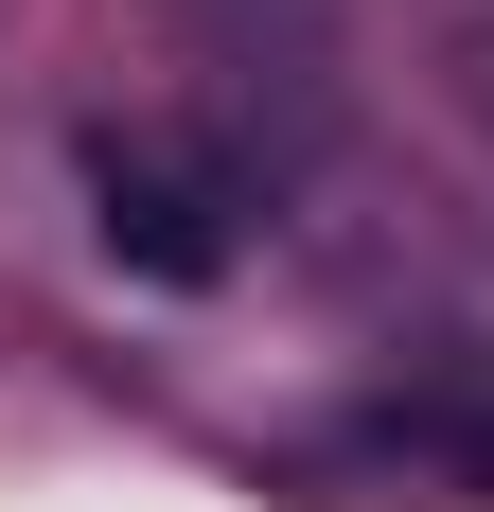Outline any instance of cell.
Masks as SVG:
<instances>
[{
	"label": "cell",
	"instance_id": "6da1fadb",
	"mask_svg": "<svg viewBox=\"0 0 494 512\" xmlns=\"http://www.w3.org/2000/svg\"><path fill=\"white\" fill-rule=\"evenodd\" d=\"M89 212H106V248L142 265V283H212V265H230L212 177H195V159H159V142H89Z\"/></svg>",
	"mask_w": 494,
	"mask_h": 512
},
{
	"label": "cell",
	"instance_id": "7a4b0ae2",
	"mask_svg": "<svg viewBox=\"0 0 494 512\" xmlns=\"http://www.w3.org/2000/svg\"><path fill=\"white\" fill-rule=\"evenodd\" d=\"M477 106H494V36H477Z\"/></svg>",
	"mask_w": 494,
	"mask_h": 512
}]
</instances>
